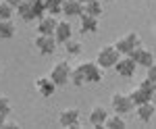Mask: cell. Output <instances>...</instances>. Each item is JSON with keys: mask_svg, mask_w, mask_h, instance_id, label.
Returning a JSON list of instances; mask_svg holds the SVG:
<instances>
[{"mask_svg": "<svg viewBox=\"0 0 156 129\" xmlns=\"http://www.w3.org/2000/svg\"><path fill=\"white\" fill-rule=\"evenodd\" d=\"M17 15L23 19L25 23H31V21H37L42 15H44V2L42 0H21L17 6H15Z\"/></svg>", "mask_w": 156, "mask_h": 129, "instance_id": "1", "label": "cell"}, {"mask_svg": "<svg viewBox=\"0 0 156 129\" xmlns=\"http://www.w3.org/2000/svg\"><path fill=\"white\" fill-rule=\"evenodd\" d=\"M112 46L119 50L121 56H129L131 50H135L137 46H142V35L137 34V31H127L125 35H121Z\"/></svg>", "mask_w": 156, "mask_h": 129, "instance_id": "2", "label": "cell"}, {"mask_svg": "<svg viewBox=\"0 0 156 129\" xmlns=\"http://www.w3.org/2000/svg\"><path fill=\"white\" fill-rule=\"evenodd\" d=\"M77 67L81 69V75H83L85 83H100L104 79V69L98 65L96 60H83Z\"/></svg>", "mask_w": 156, "mask_h": 129, "instance_id": "3", "label": "cell"}, {"mask_svg": "<svg viewBox=\"0 0 156 129\" xmlns=\"http://www.w3.org/2000/svg\"><path fill=\"white\" fill-rule=\"evenodd\" d=\"M48 77L54 81L56 88H65V85L69 83V77H71V65H69L67 60H58V63H54V67L50 69Z\"/></svg>", "mask_w": 156, "mask_h": 129, "instance_id": "4", "label": "cell"}, {"mask_svg": "<svg viewBox=\"0 0 156 129\" xmlns=\"http://www.w3.org/2000/svg\"><path fill=\"white\" fill-rule=\"evenodd\" d=\"M110 108H112V113H117V115H131L133 113V102L129 94H125V92H115V94L110 96Z\"/></svg>", "mask_w": 156, "mask_h": 129, "instance_id": "5", "label": "cell"}, {"mask_svg": "<svg viewBox=\"0 0 156 129\" xmlns=\"http://www.w3.org/2000/svg\"><path fill=\"white\" fill-rule=\"evenodd\" d=\"M119 50L112 46V44H106V46H102L100 50H98L96 54V63L102 67V69H112L115 67V63L119 60Z\"/></svg>", "mask_w": 156, "mask_h": 129, "instance_id": "6", "label": "cell"}, {"mask_svg": "<svg viewBox=\"0 0 156 129\" xmlns=\"http://www.w3.org/2000/svg\"><path fill=\"white\" fill-rule=\"evenodd\" d=\"M56 40H54V35H46V34H37L34 38V48L37 50V54H42V56H50V54H54L56 52Z\"/></svg>", "mask_w": 156, "mask_h": 129, "instance_id": "7", "label": "cell"}, {"mask_svg": "<svg viewBox=\"0 0 156 129\" xmlns=\"http://www.w3.org/2000/svg\"><path fill=\"white\" fill-rule=\"evenodd\" d=\"M79 121H81V113H79L77 106H69V108L60 110V115H58V123L62 127L77 129L79 127Z\"/></svg>", "mask_w": 156, "mask_h": 129, "instance_id": "8", "label": "cell"}, {"mask_svg": "<svg viewBox=\"0 0 156 129\" xmlns=\"http://www.w3.org/2000/svg\"><path fill=\"white\" fill-rule=\"evenodd\" d=\"M112 69L117 71V75H121L123 79H131L133 75H135L137 65L133 63L131 56H119V60L115 63V67H112Z\"/></svg>", "mask_w": 156, "mask_h": 129, "instance_id": "9", "label": "cell"}, {"mask_svg": "<svg viewBox=\"0 0 156 129\" xmlns=\"http://www.w3.org/2000/svg\"><path fill=\"white\" fill-rule=\"evenodd\" d=\"M129 56L133 59V63H135L137 67H144V69H148L150 65H154V52L148 50V48H144V46H137L135 50H131Z\"/></svg>", "mask_w": 156, "mask_h": 129, "instance_id": "10", "label": "cell"}, {"mask_svg": "<svg viewBox=\"0 0 156 129\" xmlns=\"http://www.w3.org/2000/svg\"><path fill=\"white\" fill-rule=\"evenodd\" d=\"M56 90H58V88L54 85V81L50 79L48 75H42V77L36 79V92L42 96V98H52Z\"/></svg>", "mask_w": 156, "mask_h": 129, "instance_id": "11", "label": "cell"}, {"mask_svg": "<svg viewBox=\"0 0 156 129\" xmlns=\"http://www.w3.org/2000/svg\"><path fill=\"white\" fill-rule=\"evenodd\" d=\"M108 113H110V110H108L106 106L94 104V106H92V110H90V125L102 129V127H104V121H106V117H108Z\"/></svg>", "mask_w": 156, "mask_h": 129, "instance_id": "12", "label": "cell"}, {"mask_svg": "<svg viewBox=\"0 0 156 129\" xmlns=\"http://www.w3.org/2000/svg\"><path fill=\"white\" fill-rule=\"evenodd\" d=\"M133 110H135V115H137V119H140L142 123H152V121H154V115H156L154 100L144 102V104H137Z\"/></svg>", "mask_w": 156, "mask_h": 129, "instance_id": "13", "label": "cell"}, {"mask_svg": "<svg viewBox=\"0 0 156 129\" xmlns=\"http://www.w3.org/2000/svg\"><path fill=\"white\" fill-rule=\"evenodd\" d=\"M56 17L54 15H48V13H44L40 19L36 21V29H37V34H46V35H52V31H54V27H56Z\"/></svg>", "mask_w": 156, "mask_h": 129, "instance_id": "14", "label": "cell"}, {"mask_svg": "<svg viewBox=\"0 0 156 129\" xmlns=\"http://www.w3.org/2000/svg\"><path fill=\"white\" fill-rule=\"evenodd\" d=\"M54 40H56V44H65L69 38H73V27L69 21H56V27H54Z\"/></svg>", "mask_w": 156, "mask_h": 129, "instance_id": "15", "label": "cell"}, {"mask_svg": "<svg viewBox=\"0 0 156 129\" xmlns=\"http://www.w3.org/2000/svg\"><path fill=\"white\" fill-rule=\"evenodd\" d=\"M98 27H100V19L98 17L85 15V13L79 15V31L81 34H96Z\"/></svg>", "mask_w": 156, "mask_h": 129, "instance_id": "16", "label": "cell"}, {"mask_svg": "<svg viewBox=\"0 0 156 129\" xmlns=\"http://www.w3.org/2000/svg\"><path fill=\"white\" fill-rule=\"evenodd\" d=\"M81 13H83V2H81V0H62L60 15H65L67 19H71V17H79Z\"/></svg>", "mask_w": 156, "mask_h": 129, "instance_id": "17", "label": "cell"}, {"mask_svg": "<svg viewBox=\"0 0 156 129\" xmlns=\"http://www.w3.org/2000/svg\"><path fill=\"white\" fill-rule=\"evenodd\" d=\"M129 98H131V102L133 106H137V104H144V102H150V100H154V96L150 94V92H146L144 88H133L131 92H129Z\"/></svg>", "mask_w": 156, "mask_h": 129, "instance_id": "18", "label": "cell"}, {"mask_svg": "<svg viewBox=\"0 0 156 129\" xmlns=\"http://www.w3.org/2000/svg\"><path fill=\"white\" fill-rule=\"evenodd\" d=\"M104 127L106 129H125L127 127V121L123 115H117V113H108L106 121H104Z\"/></svg>", "mask_w": 156, "mask_h": 129, "instance_id": "19", "label": "cell"}, {"mask_svg": "<svg viewBox=\"0 0 156 129\" xmlns=\"http://www.w3.org/2000/svg\"><path fill=\"white\" fill-rule=\"evenodd\" d=\"M17 35V25L12 23V19L0 21V40H12Z\"/></svg>", "mask_w": 156, "mask_h": 129, "instance_id": "20", "label": "cell"}, {"mask_svg": "<svg viewBox=\"0 0 156 129\" xmlns=\"http://www.w3.org/2000/svg\"><path fill=\"white\" fill-rule=\"evenodd\" d=\"M83 13L100 19L102 13H104V9H102V0H87V2H83Z\"/></svg>", "mask_w": 156, "mask_h": 129, "instance_id": "21", "label": "cell"}, {"mask_svg": "<svg viewBox=\"0 0 156 129\" xmlns=\"http://www.w3.org/2000/svg\"><path fill=\"white\" fill-rule=\"evenodd\" d=\"M62 46H65V52H67L69 56H79V54L83 52V44H81L79 40H73V38H69Z\"/></svg>", "mask_w": 156, "mask_h": 129, "instance_id": "22", "label": "cell"}, {"mask_svg": "<svg viewBox=\"0 0 156 129\" xmlns=\"http://www.w3.org/2000/svg\"><path fill=\"white\" fill-rule=\"evenodd\" d=\"M44 2V11L48 15H60V9H62V0H42Z\"/></svg>", "mask_w": 156, "mask_h": 129, "instance_id": "23", "label": "cell"}, {"mask_svg": "<svg viewBox=\"0 0 156 129\" xmlns=\"http://www.w3.org/2000/svg\"><path fill=\"white\" fill-rule=\"evenodd\" d=\"M12 15H15V9H12L11 4H6L4 0H0V21L12 19Z\"/></svg>", "mask_w": 156, "mask_h": 129, "instance_id": "24", "label": "cell"}, {"mask_svg": "<svg viewBox=\"0 0 156 129\" xmlns=\"http://www.w3.org/2000/svg\"><path fill=\"white\" fill-rule=\"evenodd\" d=\"M11 110H12V104H11V100H9V96L0 94V113H2L4 117H9Z\"/></svg>", "mask_w": 156, "mask_h": 129, "instance_id": "25", "label": "cell"}, {"mask_svg": "<svg viewBox=\"0 0 156 129\" xmlns=\"http://www.w3.org/2000/svg\"><path fill=\"white\" fill-rule=\"evenodd\" d=\"M146 77H148V79H152V81H156V67H154V65H150V67H148Z\"/></svg>", "mask_w": 156, "mask_h": 129, "instance_id": "26", "label": "cell"}, {"mask_svg": "<svg viewBox=\"0 0 156 129\" xmlns=\"http://www.w3.org/2000/svg\"><path fill=\"white\" fill-rule=\"evenodd\" d=\"M4 2H6V4H11L12 9H15V6H17V4H19V2H21V0H4Z\"/></svg>", "mask_w": 156, "mask_h": 129, "instance_id": "27", "label": "cell"}, {"mask_svg": "<svg viewBox=\"0 0 156 129\" xmlns=\"http://www.w3.org/2000/svg\"><path fill=\"white\" fill-rule=\"evenodd\" d=\"M4 123H6V117H4V115H2V113H0V129L4 127Z\"/></svg>", "mask_w": 156, "mask_h": 129, "instance_id": "28", "label": "cell"}, {"mask_svg": "<svg viewBox=\"0 0 156 129\" xmlns=\"http://www.w3.org/2000/svg\"><path fill=\"white\" fill-rule=\"evenodd\" d=\"M102 2H115V0H102Z\"/></svg>", "mask_w": 156, "mask_h": 129, "instance_id": "29", "label": "cell"}, {"mask_svg": "<svg viewBox=\"0 0 156 129\" xmlns=\"http://www.w3.org/2000/svg\"><path fill=\"white\" fill-rule=\"evenodd\" d=\"M81 2H87V0H81Z\"/></svg>", "mask_w": 156, "mask_h": 129, "instance_id": "30", "label": "cell"}]
</instances>
